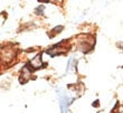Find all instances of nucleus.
I'll list each match as a JSON object with an SVG mask.
<instances>
[{
    "label": "nucleus",
    "instance_id": "nucleus-2",
    "mask_svg": "<svg viewBox=\"0 0 123 113\" xmlns=\"http://www.w3.org/2000/svg\"><path fill=\"white\" fill-rule=\"evenodd\" d=\"M30 65H31L35 69H37V68L40 67V66H42V59H40V56H37V57L34 58V59L31 61V63H30Z\"/></svg>",
    "mask_w": 123,
    "mask_h": 113
},
{
    "label": "nucleus",
    "instance_id": "nucleus-1",
    "mask_svg": "<svg viewBox=\"0 0 123 113\" xmlns=\"http://www.w3.org/2000/svg\"><path fill=\"white\" fill-rule=\"evenodd\" d=\"M73 99L71 97H68L67 95H64V94H62L59 95V105H61V110H62V113H67V109H68V105L71 103Z\"/></svg>",
    "mask_w": 123,
    "mask_h": 113
}]
</instances>
